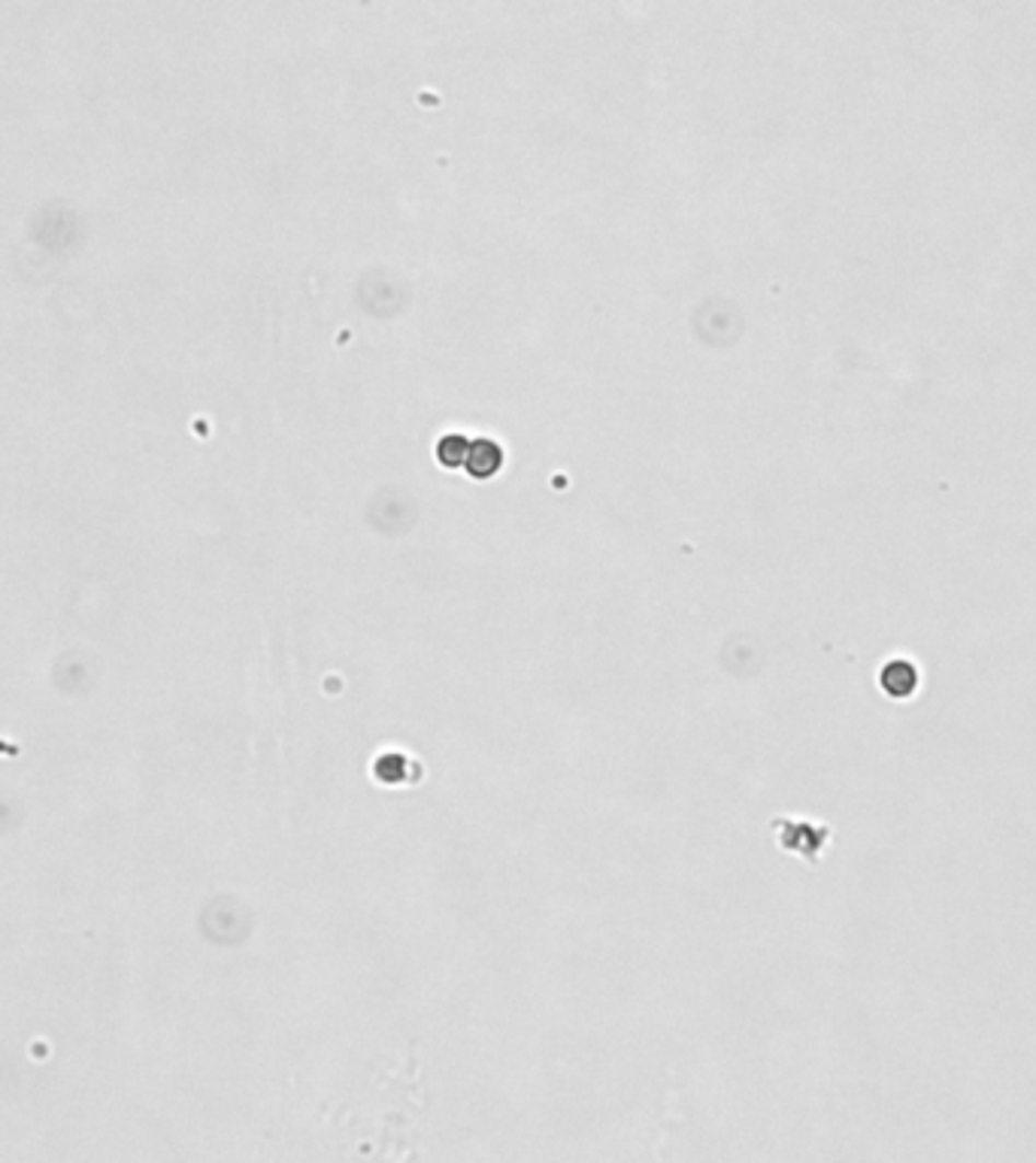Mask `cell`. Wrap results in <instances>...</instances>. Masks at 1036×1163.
<instances>
[{
  "mask_svg": "<svg viewBox=\"0 0 1036 1163\" xmlns=\"http://www.w3.org/2000/svg\"><path fill=\"white\" fill-rule=\"evenodd\" d=\"M880 682L888 697H894V700H906V697H912V694L919 691V670H916L912 661L897 658V661H892L888 667L882 670Z\"/></svg>",
  "mask_w": 1036,
  "mask_h": 1163,
  "instance_id": "obj_1",
  "label": "cell"
}]
</instances>
